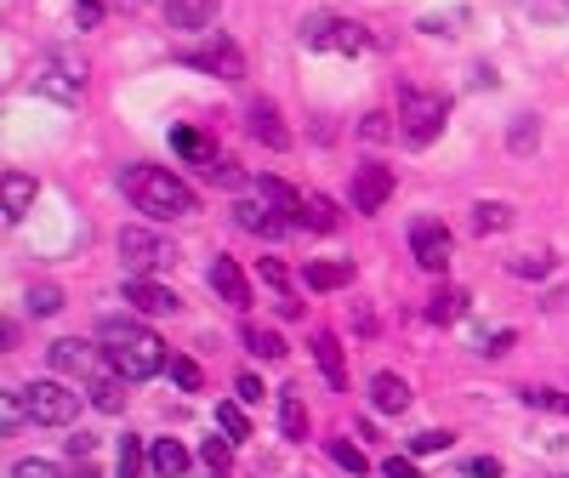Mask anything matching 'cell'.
<instances>
[{
	"label": "cell",
	"mask_w": 569,
	"mask_h": 478,
	"mask_svg": "<svg viewBox=\"0 0 569 478\" xmlns=\"http://www.w3.org/2000/svg\"><path fill=\"white\" fill-rule=\"evenodd\" d=\"M97 341H103V359L114 365V376H125V382H149V376H160L165 365V341L138 325V319H103L97 325Z\"/></svg>",
	"instance_id": "cell-1"
},
{
	"label": "cell",
	"mask_w": 569,
	"mask_h": 478,
	"mask_svg": "<svg viewBox=\"0 0 569 478\" xmlns=\"http://www.w3.org/2000/svg\"><path fill=\"white\" fill-rule=\"evenodd\" d=\"M120 188H125V199L138 205L143 217H154V222H172V217L199 211L194 188L177 177V171H165V165H125V171H120Z\"/></svg>",
	"instance_id": "cell-2"
},
{
	"label": "cell",
	"mask_w": 569,
	"mask_h": 478,
	"mask_svg": "<svg viewBox=\"0 0 569 478\" xmlns=\"http://www.w3.org/2000/svg\"><path fill=\"white\" fill-rule=\"evenodd\" d=\"M445 120H450V97L445 91L398 80V137H405V149H433L445 137Z\"/></svg>",
	"instance_id": "cell-3"
},
{
	"label": "cell",
	"mask_w": 569,
	"mask_h": 478,
	"mask_svg": "<svg viewBox=\"0 0 569 478\" xmlns=\"http://www.w3.org/2000/svg\"><path fill=\"white\" fill-rule=\"evenodd\" d=\"M296 41L308 52H337V57H359L371 52V29L353 23V18H337V12H314L296 23Z\"/></svg>",
	"instance_id": "cell-4"
},
{
	"label": "cell",
	"mask_w": 569,
	"mask_h": 478,
	"mask_svg": "<svg viewBox=\"0 0 569 478\" xmlns=\"http://www.w3.org/2000/svg\"><path fill=\"white\" fill-rule=\"evenodd\" d=\"M23 410H29V422H46V427H69L80 416V393H69L57 382V376H41V382H23Z\"/></svg>",
	"instance_id": "cell-5"
},
{
	"label": "cell",
	"mask_w": 569,
	"mask_h": 478,
	"mask_svg": "<svg viewBox=\"0 0 569 478\" xmlns=\"http://www.w3.org/2000/svg\"><path fill=\"white\" fill-rule=\"evenodd\" d=\"M120 257H125V268H131V280H149V273H160V268L177 262V251L165 246L154 228H120Z\"/></svg>",
	"instance_id": "cell-6"
},
{
	"label": "cell",
	"mask_w": 569,
	"mask_h": 478,
	"mask_svg": "<svg viewBox=\"0 0 569 478\" xmlns=\"http://www.w3.org/2000/svg\"><path fill=\"white\" fill-rule=\"evenodd\" d=\"M183 63L188 68H199V75H217V80H245V52L228 41V34H211V41H199V46H188L183 52Z\"/></svg>",
	"instance_id": "cell-7"
},
{
	"label": "cell",
	"mask_w": 569,
	"mask_h": 478,
	"mask_svg": "<svg viewBox=\"0 0 569 478\" xmlns=\"http://www.w3.org/2000/svg\"><path fill=\"white\" fill-rule=\"evenodd\" d=\"M35 91L52 97V102H80V91H86V63L69 57V52H52V57L35 68Z\"/></svg>",
	"instance_id": "cell-8"
},
{
	"label": "cell",
	"mask_w": 569,
	"mask_h": 478,
	"mask_svg": "<svg viewBox=\"0 0 569 478\" xmlns=\"http://www.w3.org/2000/svg\"><path fill=\"white\" fill-rule=\"evenodd\" d=\"M411 257L427 268V273H445L450 268V228L439 217H416L411 222Z\"/></svg>",
	"instance_id": "cell-9"
},
{
	"label": "cell",
	"mask_w": 569,
	"mask_h": 478,
	"mask_svg": "<svg viewBox=\"0 0 569 478\" xmlns=\"http://www.w3.org/2000/svg\"><path fill=\"white\" fill-rule=\"evenodd\" d=\"M393 199V165H382V160H364V165H353V211H382V205Z\"/></svg>",
	"instance_id": "cell-10"
},
{
	"label": "cell",
	"mask_w": 569,
	"mask_h": 478,
	"mask_svg": "<svg viewBox=\"0 0 569 478\" xmlns=\"http://www.w3.org/2000/svg\"><path fill=\"white\" fill-rule=\"evenodd\" d=\"M206 285L228 302V307H240V314H245V307H251V285H245V273H240V262H233V257H211V268H206Z\"/></svg>",
	"instance_id": "cell-11"
},
{
	"label": "cell",
	"mask_w": 569,
	"mask_h": 478,
	"mask_svg": "<svg viewBox=\"0 0 569 478\" xmlns=\"http://www.w3.org/2000/svg\"><path fill=\"white\" fill-rule=\"evenodd\" d=\"M245 131L256 137V143H267V149H291V131L280 126V109L267 97H251L245 102Z\"/></svg>",
	"instance_id": "cell-12"
},
{
	"label": "cell",
	"mask_w": 569,
	"mask_h": 478,
	"mask_svg": "<svg viewBox=\"0 0 569 478\" xmlns=\"http://www.w3.org/2000/svg\"><path fill=\"white\" fill-rule=\"evenodd\" d=\"M233 228H240V233H256V239H280L291 222L274 211V205H256V199H240V205H233Z\"/></svg>",
	"instance_id": "cell-13"
},
{
	"label": "cell",
	"mask_w": 569,
	"mask_h": 478,
	"mask_svg": "<svg viewBox=\"0 0 569 478\" xmlns=\"http://www.w3.org/2000/svg\"><path fill=\"white\" fill-rule=\"evenodd\" d=\"M256 194L274 205V211H280L291 228H308V194H296V188L280 183V177H256Z\"/></svg>",
	"instance_id": "cell-14"
},
{
	"label": "cell",
	"mask_w": 569,
	"mask_h": 478,
	"mask_svg": "<svg viewBox=\"0 0 569 478\" xmlns=\"http://www.w3.org/2000/svg\"><path fill=\"white\" fill-rule=\"evenodd\" d=\"M172 149L188 160V165H199L206 177H217V165H222V154H217V143L206 131H194V126H172Z\"/></svg>",
	"instance_id": "cell-15"
},
{
	"label": "cell",
	"mask_w": 569,
	"mask_h": 478,
	"mask_svg": "<svg viewBox=\"0 0 569 478\" xmlns=\"http://www.w3.org/2000/svg\"><path fill=\"white\" fill-rule=\"evenodd\" d=\"M125 302L138 307V314H177V291H165L160 280H125Z\"/></svg>",
	"instance_id": "cell-16"
},
{
	"label": "cell",
	"mask_w": 569,
	"mask_h": 478,
	"mask_svg": "<svg viewBox=\"0 0 569 478\" xmlns=\"http://www.w3.org/2000/svg\"><path fill=\"white\" fill-rule=\"evenodd\" d=\"M371 404L387 410V416H405V410H411V382H405V376H393V370H376L371 376Z\"/></svg>",
	"instance_id": "cell-17"
},
{
	"label": "cell",
	"mask_w": 569,
	"mask_h": 478,
	"mask_svg": "<svg viewBox=\"0 0 569 478\" xmlns=\"http://www.w3.org/2000/svg\"><path fill=\"white\" fill-rule=\"evenodd\" d=\"M314 359H319V376H325V382L342 393V388H348V359H342V341L330 336V330H319V336H314Z\"/></svg>",
	"instance_id": "cell-18"
},
{
	"label": "cell",
	"mask_w": 569,
	"mask_h": 478,
	"mask_svg": "<svg viewBox=\"0 0 569 478\" xmlns=\"http://www.w3.org/2000/svg\"><path fill=\"white\" fill-rule=\"evenodd\" d=\"M7 222H23L29 217V205H35V194H41V183L29 177V171H7Z\"/></svg>",
	"instance_id": "cell-19"
},
{
	"label": "cell",
	"mask_w": 569,
	"mask_h": 478,
	"mask_svg": "<svg viewBox=\"0 0 569 478\" xmlns=\"http://www.w3.org/2000/svg\"><path fill=\"white\" fill-rule=\"evenodd\" d=\"M46 359H52V370H57V376H86V370H91V348H86V341H75V336L52 341Z\"/></svg>",
	"instance_id": "cell-20"
},
{
	"label": "cell",
	"mask_w": 569,
	"mask_h": 478,
	"mask_svg": "<svg viewBox=\"0 0 569 478\" xmlns=\"http://www.w3.org/2000/svg\"><path fill=\"white\" fill-rule=\"evenodd\" d=\"M217 18V0H165V23L172 29H206Z\"/></svg>",
	"instance_id": "cell-21"
},
{
	"label": "cell",
	"mask_w": 569,
	"mask_h": 478,
	"mask_svg": "<svg viewBox=\"0 0 569 478\" xmlns=\"http://www.w3.org/2000/svg\"><path fill=\"white\" fill-rule=\"evenodd\" d=\"M280 433L291 438V444H303L308 438V404H303V393H280Z\"/></svg>",
	"instance_id": "cell-22"
},
{
	"label": "cell",
	"mask_w": 569,
	"mask_h": 478,
	"mask_svg": "<svg viewBox=\"0 0 569 478\" xmlns=\"http://www.w3.org/2000/svg\"><path fill=\"white\" fill-rule=\"evenodd\" d=\"M149 467L160 472V478H183L188 472V450L177 438H154V450H149Z\"/></svg>",
	"instance_id": "cell-23"
},
{
	"label": "cell",
	"mask_w": 569,
	"mask_h": 478,
	"mask_svg": "<svg viewBox=\"0 0 569 478\" xmlns=\"http://www.w3.org/2000/svg\"><path fill=\"white\" fill-rule=\"evenodd\" d=\"M303 280H308V291H342L353 280V262H308Z\"/></svg>",
	"instance_id": "cell-24"
},
{
	"label": "cell",
	"mask_w": 569,
	"mask_h": 478,
	"mask_svg": "<svg viewBox=\"0 0 569 478\" xmlns=\"http://www.w3.org/2000/svg\"><path fill=\"white\" fill-rule=\"evenodd\" d=\"M461 314H467V291L445 285V291H433V296H427V319H433V325H456Z\"/></svg>",
	"instance_id": "cell-25"
},
{
	"label": "cell",
	"mask_w": 569,
	"mask_h": 478,
	"mask_svg": "<svg viewBox=\"0 0 569 478\" xmlns=\"http://www.w3.org/2000/svg\"><path fill=\"white\" fill-rule=\"evenodd\" d=\"M114 478H149V450H143V438H120V456H114Z\"/></svg>",
	"instance_id": "cell-26"
},
{
	"label": "cell",
	"mask_w": 569,
	"mask_h": 478,
	"mask_svg": "<svg viewBox=\"0 0 569 478\" xmlns=\"http://www.w3.org/2000/svg\"><path fill=\"white\" fill-rule=\"evenodd\" d=\"M91 404L103 410V416H120V410H125V376H97V382H91Z\"/></svg>",
	"instance_id": "cell-27"
},
{
	"label": "cell",
	"mask_w": 569,
	"mask_h": 478,
	"mask_svg": "<svg viewBox=\"0 0 569 478\" xmlns=\"http://www.w3.org/2000/svg\"><path fill=\"white\" fill-rule=\"evenodd\" d=\"M513 222V205H501V199H479L473 205V233H501Z\"/></svg>",
	"instance_id": "cell-28"
},
{
	"label": "cell",
	"mask_w": 569,
	"mask_h": 478,
	"mask_svg": "<svg viewBox=\"0 0 569 478\" xmlns=\"http://www.w3.org/2000/svg\"><path fill=\"white\" fill-rule=\"evenodd\" d=\"M245 348H251L256 359H267V365H280V359H285L280 330H262V325H245Z\"/></svg>",
	"instance_id": "cell-29"
},
{
	"label": "cell",
	"mask_w": 569,
	"mask_h": 478,
	"mask_svg": "<svg viewBox=\"0 0 569 478\" xmlns=\"http://www.w3.org/2000/svg\"><path fill=\"white\" fill-rule=\"evenodd\" d=\"M325 456L337 461L342 472H353V478H359V472H371V461H364V450H359V444H348V438H325Z\"/></svg>",
	"instance_id": "cell-30"
},
{
	"label": "cell",
	"mask_w": 569,
	"mask_h": 478,
	"mask_svg": "<svg viewBox=\"0 0 569 478\" xmlns=\"http://www.w3.org/2000/svg\"><path fill=\"white\" fill-rule=\"evenodd\" d=\"M337 222H342L337 205H330L325 194H308V228H314V233H337Z\"/></svg>",
	"instance_id": "cell-31"
},
{
	"label": "cell",
	"mask_w": 569,
	"mask_h": 478,
	"mask_svg": "<svg viewBox=\"0 0 569 478\" xmlns=\"http://www.w3.org/2000/svg\"><path fill=\"white\" fill-rule=\"evenodd\" d=\"M524 404L529 410H552V416H569V393H558V388H524Z\"/></svg>",
	"instance_id": "cell-32"
},
{
	"label": "cell",
	"mask_w": 569,
	"mask_h": 478,
	"mask_svg": "<svg viewBox=\"0 0 569 478\" xmlns=\"http://www.w3.org/2000/svg\"><path fill=\"white\" fill-rule=\"evenodd\" d=\"M57 307H63V291H57V285H29V314H35V319H52Z\"/></svg>",
	"instance_id": "cell-33"
},
{
	"label": "cell",
	"mask_w": 569,
	"mask_h": 478,
	"mask_svg": "<svg viewBox=\"0 0 569 478\" xmlns=\"http://www.w3.org/2000/svg\"><path fill=\"white\" fill-rule=\"evenodd\" d=\"M199 461H206V472H228V461H233V438H206V444H199Z\"/></svg>",
	"instance_id": "cell-34"
},
{
	"label": "cell",
	"mask_w": 569,
	"mask_h": 478,
	"mask_svg": "<svg viewBox=\"0 0 569 478\" xmlns=\"http://www.w3.org/2000/svg\"><path fill=\"white\" fill-rule=\"evenodd\" d=\"M217 427L240 444V438H251V422H245V410L240 404H217Z\"/></svg>",
	"instance_id": "cell-35"
},
{
	"label": "cell",
	"mask_w": 569,
	"mask_h": 478,
	"mask_svg": "<svg viewBox=\"0 0 569 478\" xmlns=\"http://www.w3.org/2000/svg\"><path fill=\"white\" fill-rule=\"evenodd\" d=\"M7 478H69V472H63L57 461H46V456H23Z\"/></svg>",
	"instance_id": "cell-36"
},
{
	"label": "cell",
	"mask_w": 569,
	"mask_h": 478,
	"mask_svg": "<svg viewBox=\"0 0 569 478\" xmlns=\"http://www.w3.org/2000/svg\"><path fill=\"white\" fill-rule=\"evenodd\" d=\"M507 273H513V280H547V273H552V257H513Z\"/></svg>",
	"instance_id": "cell-37"
},
{
	"label": "cell",
	"mask_w": 569,
	"mask_h": 478,
	"mask_svg": "<svg viewBox=\"0 0 569 478\" xmlns=\"http://www.w3.org/2000/svg\"><path fill=\"white\" fill-rule=\"evenodd\" d=\"M172 382H177V388H183V393H199V365H194V359H183V354H177V359H172Z\"/></svg>",
	"instance_id": "cell-38"
},
{
	"label": "cell",
	"mask_w": 569,
	"mask_h": 478,
	"mask_svg": "<svg viewBox=\"0 0 569 478\" xmlns=\"http://www.w3.org/2000/svg\"><path fill=\"white\" fill-rule=\"evenodd\" d=\"M411 450H416V456H439V450H450V433H416Z\"/></svg>",
	"instance_id": "cell-39"
},
{
	"label": "cell",
	"mask_w": 569,
	"mask_h": 478,
	"mask_svg": "<svg viewBox=\"0 0 569 478\" xmlns=\"http://www.w3.org/2000/svg\"><path fill=\"white\" fill-rule=\"evenodd\" d=\"M359 137H371V143H382V137H393L387 115H364V120H359Z\"/></svg>",
	"instance_id": "cell-40"
},
{
	"label": "cell",
	"mask_w": 569,
	"mask_h": 478,
	"mask_svg": "<svg viewBox=\"0 0 569 478\" xmlns=\"http://www.w3.org/2000/svg\"><path fill=\"white\" fill-rule=\"evenodd\" d=\"M262 285H274L280 296H291V273H285L280 262H262Z\"/></svg>",
	"instance_id": "cell-41"
},
{
	"label": "cell",
	"mask_w": 569,
	"mask_h": 478,
	"mask_svg": "<svg viewBox=\"0 0 569 478\" xmlns=\"http://www.w3.org/2000/svg\"><path fill=\"white\" fill-rule=\"evenodd\" d=\"M382 472H387V478H422L411 456H387V461H382Z\"/></svg>",
	"instance_id": "cell-42"
},
{
	"label": "cell",
	"mask_w": 569,
	"mask_h": 478,
	"mask_svg": "<svg viewBox=\"0 0 569 478\" xmlns=\"http://www.w3.org/2000/svg\"><path fill=\"white\" fill-rule=\"evenodd\" d=\"M513 341H518L513 330H495V336H484V354H490V359H501V354L513 348Z\"/></svg>",
	"instance_id": "cell-43"
},
{
	"label": "cell",
	"mask_w": 569,
	"mask_h": 478,
	"mask_svg": "<svg viewBox=\"0 0 569 478\" xmlns=\"http://www.w3.org/2000/svg\"><path fill=\"white\" fill-rule=\"evenodd\" d=\"M529 143H535V120H513V149L529 154Z\"/></svg>",
	"instance_id": "cell-44"
},
{
	"label": "cell",
	"mask_w": 569,
	"mask_h": 478,
	"mask_svg": "<svg viewBox=\"0 0 569 478\" xmlns=\"http://www.w3.org/2000/svg\"><path fill=\"white\" fill-rule=\"evenodd\" d=\"M467 472H473V478H501V461L495 456H473V461H467Z\"/></svg>",
	"instance_id": "cell-45"
},
{
	"label": "cell",
	"mask_w": 569,
	"mask_h": 478,
	"mask_svg": "<svg viewBox=\"0 0 569 478\" xmlns=\"http://www.w3.org/2000/svg\"><path fill=\"white\" fill-rule=\"evenodd\" d=\"M97 18H103V7H97V0H75V23H80V29H91Z\"/></svg>",
	"instance_id": "cell-46"
},
{
	"label": "cell",
	"mask_w": 569,
	"mask_h": 478,
	"mask_svg": "<svg viewBox=\"0 0 569 478\" xmlns=\"http://www.w3.org/2000/svg\"><path fill=\"white\" fill-rule=\"evenodd\" d=\"M217 183H222V188H240V183H245V171L233 165V160H222V165H217Z\"/></svg>",
	"instance_id": "cell-47"
},
{
	"label": "cell",
	"mask_w": 569,
	"mask_h": 478,
	"mask_svg": "<svg viewBox=\"0 0 569 478\" xmlns=\"http://www.w3.org/2000/svg\"><path fill=\"white\" fill-rule=\"evenodd\" d=\"M91 450H97V438H91V433H75V438H69V456H75V461H86Z\"/></svg>",
	"instance_id": "cell-48"
},
{
	"label": "cell",
	"mask_w": 569,
	"mask_h": 478,
	"mask_svg": "<svg viewBox=\"0 0 569 478\" xmlns=\"http://www.w3.org/2000/svg\"><path fill=\"white\" fill-rule=\"evenodd\" d=\"M240 399H245V404L262 399V382H256V376H240Z\"/></svg>",
	"instance_id": "cell-49"
},
{
	"label": "cell",
	"mask_w": 569,
	"mask_h": 478,
	"mask_svg": "<svg viewBox=\"0 0 569 478\" xmlns=\"http://www.w3.org/2000/svg\"><path fill=\"white\" fill-rule=\"evenodd\" d=\"M69 478H97V467H91V461H75V472H69Z\"/></svg>",
	"instance_id": "cell-50"
},
{
	"label": "cell",
	"mask_w": 569,
	"mask_h": 478,
	"mask_svg": "<svg viewBox=\"0 0 569 478\" xmlns=\"http://www.w3.org/2000/svg\"><path fill=\"white\" fill-rule=\"evenodd\" d=\"M211 478H228V472H211Z\"/></svg>",
	"instance_id": "cell-51"
}]
</instances>
